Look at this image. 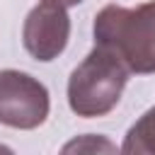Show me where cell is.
I'll return each mask as SVG.
<instances>
[{"label":"cell","instance_id":"obj_2","mask_svg":"<svg viewBox=\"0 0 155 155\" xmlns=\"http://www.w3.org/2000/svg\"><path fill=\"white\" fill-rule=\"evenodd\" d=\"M128 75L114 53L94 44L68 78V107L82 119L107 116L121 102Z\"/></svg>","mask_w":155,"mask_h":155},{"label":"cell","instance_id":"obj_1","mask_svg":"<svg viewBox=\"0 0 155 155\" xmlns=\"http://www.w3.org/2000/svg\"><path fill=\"white\" fill-rule=\"evenodd\" d=\"M94 44L114 53L128 73H155V0L136 7L107 5L94 15Z\"/></svg>","mask_w":155,"mask_h":155},{"label":"cell","instance_id":"obj_3","mask_svg":"<svg viewBox=\"0 0 155 155\" xmlns=\"http://www.w3.org/2000/svg\"><path fill=\"white\" fill-rule=\"evenodd\" d=\"M51 111L48 90L24 70H0V124L19 131L39 128Z\"/></svg>","mask_w":155,"mask_h":155},{"label":"cell","instance_id":"obj_7","mask_svg":"<svg viewBox=\"0 0 155 155\" xmlns=\"http://www.w3.org/2000/svg\"><path fill=\"white\" fill-rule=\"evenodd\" d=\"M48 2H58V5H63V7H75V5H80L82 0H48Z\"/></svg>","mask_w":155,"mask_h":155},{"label":"cell","instance_id":"obj_4","mask_svg":"<svg viewBox=\"0 0 155 155\" xmlns=\"http://www.w3.org/2000/svg\"><path fill=\"white\" fill-rule=\"evenodd\" d=\"M70 39V17L63 5L41 0L31 7L22 24V44L27 53L41 63L58 58Z\"/></svg>","mask_w":155,"mask_h":155},{"label":"cell","instance_id":"obj_5","mask_svg":"<svg viewBox=\"0 0 155 155\" xmlns=\"http://www.w3.org/2000/svg\"><path fill=\"white\" fill-rule=\"evenodd\" d=\"M124 153L128 155H138V153H148L155 155V107H150L124 136Z\"/></svg>","mask_w":155,"mask_h":155},{"label":"cell","instance_id":"obj_6","mask_svg":"<svg viewBox=\"0 0 155 155\" xmlns=\"http://www.w3.org/2000/svg\"><path fill=\"white\" fill-rule=\"evenodd\" d=\"M70 150H107V153H114L116 145L109 143L107 138H97V136H82V138H75L73 143H68L63 148V153H70Z\"/></svg>","mask_w":155,"mask_h":155}]
</instances>
